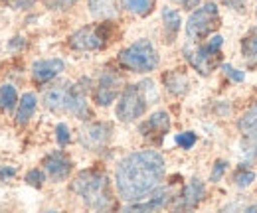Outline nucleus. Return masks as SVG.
<instances>
[{"mask_svg": "<svg viewBox=\"0 0 257 213\" xmlns=\"http://www.w3.org/2000/svg\"><path fill=\"white\" fill-rule=\"evenodd\" d=\"M164 178V158L155 150L128 154L117 166V191L125 201H141L153 193Z\"/></svg>", "mask_w": 257, "mask_h": 213, "instance_id": "obj_1", "label": "nucleus"}, {"mask_svg": "<svg viewBox=\"0 0 257 213\" xmlns=\"http://www.w3.org/2000/svg\"><path fill=\"white\" fill-rule=\"evenodd\" d=\"M71 187L83 199V203L89 205L91 209L111 207V201H113L111 199V187H109V180L105 174L95 172V170H85V172L77 174Z\"/></svg>", "mask_w": 257, "mask_h": 213, "instance_id": "obj_2", "label": "nucleus"}, {"mask_svg": "<svg viewBox=\"0 0 257 213\" xmlns=\"http://www.w3.org/2000/svg\"><path fill=\"white\" fill-rule=\"evenodd\" d=\"M117 60L121 63V67H125L128 71L147 73L159 65V54L149 40H139L133 46L125 48Z\"/></svg>", "mask_w": 257, "mask_h": 213, "instance_id": "obj_3", "label": "nucleus"}, {"mask_svg": "<svg viewBox=\"0 0 257 213\" xmlns=\"http://www.w3.org/2000/svg\"><path fill=\"white\" fill-rule=\"evenodd\" d=\"M147 87H149V81H143L139 85H128L123 91L121 101L117 105V117L123 122L135 121L147 111V97H145Z\"/></svg>", "mask_w": 257, "mask_h": 213, "instance_id": "obj_4", "label": "nucleus"}, {"mask_svg": "<svg viewBox=\"0 0 257 213\" xmlns=\"http://www.w3.org/2000/svg\"><path fill=\"white\" fill-rule=\"evenodd\" d=\"M224 44V38L222 36H214L206 46H200V48H184V56L186 60L190 61L196 71H200L202 75H208L220 58V48Z\"/></svg>", "mask_w": 257, "mask_h": 213, "instance_id": "obj_5", "label": "nucleus"}, {"mask_svg": "<svg viewBox=\"0 0 257 213\" xmlns=\"http://www.w3.org/2000/svg\"><path fill=\"white\" fill-rule=\"evenodd\" d=\"M216 26H218V6L214 2H206L204 6H200L190 14L186 22V36L192 42H198L204 40Z\"/></svg>", "mask_w": 257, "mask_h": 213, "instance_id": "obj_6", "label": "nucleus"}, {"mask_svg": "<svg viewBox=\"0 0 257 213\" xmlns=\"http://www.w3.org/2000/svg\"><path fill=\"white\" fill-rule=\"evenodd\" d=\"M107 24L103 26H85L69 36V48L79 52H93L101 50L107 44Z\"/></svg>", "mask_w": 257, "mask_h": 213, "instance_id": "obj_7", "label": "nucleus"}, {"mask_svg": "<svg viewBox=\"0 0 257 213\" xmlns=\"http://www.w3.org/2000/svg\"><path fill=\"white\" fill-rule=\"evenodd\" d=\"M109 138H111V124H107V122H91V124L83 126L81 134H79L81 146L87 150H93V152L105 148Z\"/></svg>", "mask_w": 257, "mask_h": 213, "instance_id": "obj_8", "label": "nucleus"}, {"mask_svg": "<svg viewBox=\"0 0 257 213\" xmlns=\"http://www.w3.org/2000/svg\"><path fill=\"white\" fill-rule=\"evenodd\" d=\"M87 87H89V79L83 77L79 79L75 85L69 87V93H67V105L65 109L69 113H73L77 119H89V107H87Z\"/></svg>", "mask_w": 257, "mask_h": 213, "instance_id": "obj_9", "label": "nucleus"}, {"mask_svg": "<svg viewBox=\"0 0 257 213\" xmlns=\"http://www.w3.org/2000/svg\"><path fill=\"white\" fill-rule=\"evenodd\" d=\"M121 91V77L111 71V69H105L99 77V83H97L95 89V103L101 105V107H109L117 95Z\"/></svg>", "mask_w": 257, "mask_h": 213, "instance_id": "obj_10", "label": "nucleus"}, {"mask_svg": "<svg viewBox=\"0 0 257 213\" xmlns=\"http://www.w3.org/2000/svg\"><path fill=\"white\" fill-rule=\"evenodd\" d=\"M204 195H206V185L200 180H190L176 201V209H192L204 199Z\"/></svg>", "mask_w": 257, "mask_h": 213, "instance_id": "obj_11", "label": "nucleus"}, {"mask_svg": "<svg viewBox=\"0 0 257 213\" xmlns=\"http://www.w3.org/2000/svg\"><path fill=\"white\" fill-rule=\"evenodd\" d=\"M64 61L62 60H42L32 65V77L36 83H48L54 77H58L64 71Z\"/></svg>", "mask_w": 257, "mask_h": 213, "instance_id": "obj_12", "label": "nucleus"}, {"mask_svg": "<svg viewBox=\"0 0 257 213\" xmlns=\"http://www.w3.org/2000/svg\"><path fill=\"white\" fill-rule=\"evenodd\" d=\"M44 166H46L48 174L52 176V180H56V182L65 180L69 176V172H71V162L62 152H54L50 156H46Z\"/></svg>", "mask_w": 257, "mask_h": 213, "instance_id": "obj_13", "label": "nucleus"}, {"mask_svg": "<svg viewBox=\"0 0 257 213\" xmlns=\"http://www.w3.org/2000/svg\"><path fill=\"white\" fill-rule=\"evenodd\" d=\"M168 128H170V117H168V113L159 111V113H155L147 122H143L139 130H141L143 136H153V134L162 136L164 132H168Z\"/></svg>", "mask_w": 257, "mask_h": 213, "instance_id": "obj_14", "label": "nucleus"}, {"mask_svg": "<svg viewBox=\"0 0 257 213\" xmlns=\"http://www.w3.org/2000/svg\"><path fill=\"white\" fill-rule=\"evenodd\" d=\"M168 199H170V189L162 187V189H159V191L153 193V197H151L149 201H145V203L135 201L133 205H128L127 209L128 211H153V209H161V207H164V205L168 203Z\"/></svg>", "mask_w": 257, "mask_h": 213, "instance_id": "obj_15", "label": "nucleus"}, {"mask_svg": "<svg viewBox=\"0 0 257 213\" xmlns=\"http://www.w3.org/2000/svg\"><path fill=\"white\" fill-rule=\"evenodd\" d=\"M67 93H69V85H56L52 89H48L44 95V105L50 111H62L67 105Z\"/></svg>", "mask_w": 257, "mask_h": 213, "instance_id": "obj_16", "label": "nucleus"}, {"mask_svg": "<svg viewBox=\"0 0 257 213\" xmlns=\"http://www.w3.org/2000/svg\"><path fill=\"white\" fill-rule=\"evenodd\" d=\"M164 85L172 95L180 97V95L188 93V77L182 71H170L164 75Z\"/></svg>", "mask_w": 257, "mask_h": 213, "instance_id": "obj_17", "label": "nucleus"}, {"mask_svg": "<svg viewBox=\"0 0 257 213\" xmlns=\"http://www.w3.org/2000/svg\"><path fill=\"white\" fill-rule=\"evenodd\" d=\"M36 105H38V101H36V95H34V93L22 95V99H20V103H18L16 122H18V124H26V122L30 121L34 111H36Z\"/></svg>", "mask_w": 257, "mask_h": 213, "instance_id": "obj_18", "label": "nucleus"}, {"mask_svg": "<svg viewBox=\"0 0 257 213\" xmlns=\"http://www.w3.org/2000/svg\"><path fill=\"white\" fill-rule=\"evenodd\" d=\"M89 12L95 18H113L117 16L115 0H89Z\"/></svg>", "mask_w": 257, "mask_h": 213, "instance_id": "obj_19", "label": "nucleus"}, {"mask_svg": "<svg viewBox=\"0 0 257 213\" xmlns=\"http://www.w3.org/2000/svg\"><path fill=\"white\" fill-rule=\"evenodd\" d=\"M162 22H164V30L168 34V42H172L174 36L180 30V24H182L180 14L174 8H164L162 10Z\"/></svg>", "mask_w": 257, "mask_h": 213, "instance_id": "obj_20", "label": "nucleus"}, {"mask_svg": "<svg viewBox=\"0 0 257 213\" xmlns=\"http://www.w3.org/2000/svg\"><path fill=\"white\" fill-rule=\"evenodd\" d=\"M153 2L155 0H121L123 8L137 16H147L153 10Z\"/></svg>", "mask_w": 257, "mask_h": 213, "instance_id": "obj_21", "label": "nucleus"}, {"mask_svg": "<svg viewBox=\"0 0 257 213\" xmlns=\"http://www.w3.org/2000/svg\"><path fill=\"white\" fill-rule=\"evenodd\" d=\"M18 103V95L12 85H2L0 87V109L2 111H12Z\"/></svg>", "mask_w": 257, "mask_h": 213, "instance_id": "obj_22", "label": "nucleus"}, {"mask_svg": "<svg viewBox=\"0 0 257 213\" xmlns=\"http://www.w3.org/2000/svg\"><path fill=\"white\" fill-rule=\"evenodd\" d=\"M239 130H243V132H253L257 130V105H253L251 109H247L245 113H243V117L239 119Z\"/></svg>", "mask_w": 257, "mask_h": 213, "instance_id": "obj_23", "label": "nucleus"}, {"mask_svg": "<svg viewBox=\"0 0 257 213\" xmlns=\"http://www.w3.org/2000/svg\"><path fill=\"white\" fill-rule=\"evenodd\" d=\"M241 50H243L245 60H247V58H249V60L257 58V30H253L249 36L243 38V42H241Z\"/></svg>", "mask_w": 257, "mask_h": 213, "instance_id": "obj_24", "label": "nucleus"}, {"mask_svg": "<svg viewBox=\"0 0 257 213\" xmlns=\"http://www.w3.org/2000/svg\"><path fill=\"white\" fill-rule=\"evenodd\" d=\"M253 180H255V174L251 170H247V168H239L235 172V176H233V182H235L237 187H247Z\"/></svg>", "mask_w": 257, "mask_h": 213, "instance_id": "obj_25", "label": "nucleus"}, {"mask_svg": "<svg viewBox=\"0 0 257 213\" xmlns=\"http://www.w3.org/2000/svg\"><path fill=\"white\" fill-rule=\"evenodd\" d=\"M176 142L184 150H188V148H192L194 144H196V134L194 132H180V134H176Z\"/></svg>", "mask_w": 257, "mask_h": 213, "instance_id": "obj_26", "label": "nucleus"}, {"mask_svg": "<svg viewBox=\"0 0 257 213\" xmlns=\"http://www.w3.org/2000/svg\"><path fill=\"white\" fill-rule=\"evenodd\" d=\"M56 138H58V144H60V146H65V144L71 140V134H69L67 124L60 122V124L56 126Z\"/></svg>", "mask_w": 257, "mask_h": 213, "instance_id": "obj_27", "label": "nucleus"}, {"mask_svg": "<svg viewBox=\"0 0 257 213\" xmlns=\"http://www.w3.org/2000/svg\"><path fill=\"white\" fill-rule=\"evenodd\" d=\"M222 69H224V73L231 79V81H235V83H241L243 79H245V75H243V71H239V69H235V67H231V65H227L224 63L222 65Z\"/></svg>", "mask_w": 257, "mask_h": 213, "instance_id": "obj_28", "label": "nucleus"}, {"mask_svg": "<svg viewBox=\"0 0 257 213\" xmlns=\"http://www.w3.org/2000/svg\"><path fill=\"white\" fill-rule=\"evenodd\" d=\"M26 182L30 183V185H34V187H40L44 183V172L42 170H30L26 174Z\"/></svg>", "mask_w": 257, "mask_h": 213, "instance_id": "obj_29", "label": "nucleus"}, {"mask_svg": "<svg viewBox=\"0 0 257 213\" xmlns=\"http://www.w3.org/2000/svg\"><path fill=\"white\" fill-rule=\"evenodd\" d=\"M225 168H227V164H225L224 160H218V162L214 164V170H212V176H210V180H212V182H218V180H222Z\"/></svg>", "mask_w": 257, "mask_h": 213, "instance_id": "obj_30", "label": "nucleus"}, {"mask_svg": "<svg viewBox=\"0 0 257 213\" xmlns=\"http://www.w3.org/2000/svg\"><path fill=\"white\" fill-rule=\"evenodd\" d=\"M77 0H48V6L50 8H60V10H65L69 8L71 4H75Z\"/></svg>", "mask_w": 257, "mask_h": 213, "instance_id": "obj_31", "label": "nucleus"}, {"mask_svg": "<svg viewBox=\"0 0 257 213\" xmlns=\"http://www.w3.org/2000/svg\"><path fill=\"white\" fill-rule=\"evenodd\" d=\"M36 0H10V4H12V8H16V10H24V8H30Z\"/></svg>", "mask_w": 257, "mask_h": 213, "instance_id": "obj_32", "label": "nucleus"}, {"mask_svg": "<svg viewBox=\"0 0 257 213\" xmlns=\"http://www.w3.org/2000/svg\"><path fill=\"white\" fill-rule=\"evenodd\" d=\"M180 6H184V8H188V10H192V8H196L198 4H200V0H176Z\"/></svg>", "mask_w": 257, "mask_h": 213, "instance_id": "obj_33", "label": "nucleus"}, {"mask_svg": "<svg viewBox=\"0 0 257 213\" xmlns=\"http://www.w3.org/2000/svg\"><path fill=\"white\" fill-rule=\"evenodd\" d=\"M16 174L14 168H0V178H12Z\"/></svg>", "mask_w": 257, "mask_h": 213, "instance_id": "obj_34", "label": "nucleus"}, {"mask_svg": "<svg viewBox=\"0 0 257 213\" xmlns=\"http://www.w3.org/2000/svg\"><path fill=\"white\" fill-rule=\"evenodd\" d=\"M224 4H227L229 8H243V0H224Z\"/></svg>", "mask_w": 257, "mask_h": 213, "instance_id": "obj_35", "label": "nucleus"}, {"mask_svg": "<svg viewBox=\"0 0 257 213\" xmlns=\"http://www.w3.org/2000/svg\"><path fill=\"white\" fill-rule=\"evenodd\" d=\"M247 211H257V205H251V207H247Z\"/></svg>", "mask_w": 257, "mask_h": 213, "instance_id": "obj_36", "label": "nucleus"}]
</instances>
